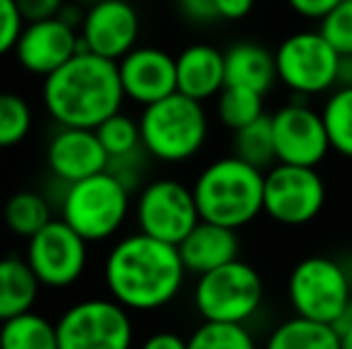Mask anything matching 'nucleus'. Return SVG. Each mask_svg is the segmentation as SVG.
<instances>
[{
	"mask_svg": "<svg viewBox=\"0 0 352 349\" xmlns=\"http://www.w3.org/2000/svg\"><path fill=\"white\" fill-rule=\"evenodd\" d=\"M175 244L130 232L111 247L103 261V285L111 299L130 313L161 311L177 299L187 278Z\"/></svg>",
	"mask_w": 352,
	"mask_h": 349,
	"instance_id": "1",
	"label": "nucleus"
},
{
	"mask_svg": "<svg viewBox=\"0 0 352 349\" xmlns=\"http://www.w3.org/2000/svg\"><path fill=\"white\" fill-rule=\"evenodd\" d=\"M216 112L218 120L228 127V130L237 132L242 127L256 122L264 112V96L252 88L242 86H226L216 98Z\"/></svg>",
	"mask_w": 352,
	"mask_h": 349,
	"instance_id": "26",
	"label": "nucleus"
},
{
	"mask_svg": "<svg viewBox=\"0 0 352 349\" xmlns=\"http://www.w3.org/2000/svg\"><path fill=\"white\" fill-rule=\"evenodd\" d=\"M34 127V110L22 93L0 91V149L22 144Z\"/></svg>",
	"mask_w": 352,
	"mask_h": 349,
	"instance_id": "28",
	"label": "nucleus"
},
{
	"mask_svg": "<svg viewBox=\"0 0 352 349\" xmlns=\"http://www.w3.org/2000/svg\"><path fill=\"white\" fill-rule=\"evenodd\" d=\"M24 17L14 0H0V58L10 56L24 29Z\"/></svg>",
	"mask_w": 352,
	"mask_h": 349,
	"instance_id": "32",
	"label": "nucleus"
},
{
	"mask_svg": "<svg viewBox=\"0 0 352 349\" xmlns=\"http://www.w3.org/2000/svg\"><path fill=\"white\" fill-rule=\"evenodd\" d=\"M338 3H343V0H287V5H290L300 17L316 19V22H321Z\"/></svg>",
	"mask_w": 352,
	"mask_h": 349,
	"instance_id": "35",
	"label": "nucleus"
},
{
	"mask_svg": "<svg viewBox=\"0 0 352 349\" xmlns=\"http://www.w3.org/2000/svg\"><path fill=\"white\" fill-rule=\"evenodd\" d=\"M46 165L63 186L106 173L111 158L96 130L58 127L46 144Z\"/></svg>",
	"mask_w": 352,
	"mask_h": 349,
	"instance_id": "16",
	"label": "nucleus"
},
{
	"mask_svg": "<svg viewBox=\"0 0 352 349\" xmlns=\"http://www.w3.org/2000/svg\"><path fill=\"white\" fill-rule=\"evenodd\" d=\"M235 156L245 163L254 165L259 170H269L276 163V144H274V127L271 115H261L256 122L242 127L235 132L232 139Z\"/></svg>",
	"mask_w": 352,
	"mask_h": 349,
	"instance_id": "25",
	"label": "nucleus"
},
{
	"mask_svg": "<svg viewBox=\"0 0 352 349\" xmlns=\"http://www.w3.org/2000/svg\"><path fill=\"white\" fill-rule=\"evenodd\" d=\"M319 34L338 56H352V0L338 3L321 19Z\"/></svg>",
	"mask_w": 352,
	"mask_h": 349,
	"instance_id": "31",
	"label": "nucleus"
},
{
	"mask_svg": "<svg viewBox=\"0 0 352 349\" xmlns=\"http://www.w3.org/2000/svg\"><path fill=\"white\" fill-rule=\"evenodd\" d=\"M201 321L247 326L264 302V282L254 265L235 261L199 275L192 292Z\"/></svg>",
	"mask_w": 352,
	"mask_h": 349,
	"instance_id": "6",
	"label": "nucleus"
},
{
	"mask_svg": "<svg viewBox=\"0 0 352 349\" xmlns=\"http://www.w3.org/2000/svg\"><path fill=\"white\" fill-rule=\"evenodd\" d=\"M132 191L113 173H98L89 180L63 186L60 215L89 244L113 239L127 223Z\"/></svg>",
	"mask_w": 352,
	"mask_h": 349,
	"instance_id": "5",
	"label": "nucleus"
},
{
	"mask_svg": "<svg viewBox=\"0 0 352 349\" xmlns=\"http://www.w3.org/2000/svg\"><path fill=\"white\" fill-rule=\"evenodd\" d=\"M24 258L46 289L74 287L89 268V242L63 218H53L27 239Z\"/></svg>",
	"mask_w": 352,
	"mask_h": 349,
	"instance_id": "11",
	"label": "nucleus"
},
{
	"mask_svg": "<svg viewBox=\"0 0 352 349\" xmlns=\"http://www.w3.org/2000/svg\"><path fill=\"white\" fill-rule=\"evenodd\" d=\"M60 349H132L135 321L111 297L74 302L56 321Z\"/></svg>",
	"mask_w": 352,
	"mask_h": 349,
	"instance_id": "8",
	"label": "nucleus"
},
{
	"mask_svg": "<svg viewBox=\"0 0 352 349\" xmlns=\"http://www.w3.org/2000/svg\"><path fill=\"white\" fill-rule=\"evenodd\" d=\"M79 38L82 51L118 62L137 48L140 14L127 0H96L84 8Z\"/></svg>",
	"mask_w": 352,
	"mask_h": 349,
	"instance_id": "14",
	"label": "nucleus"
},
{
	"mask_svg": "<svg viewBox=\"0 0 352 349\" xmlns=\"http://www.w3.org/2000/svg\"><path fill=\"white\" fill-rule=\"evenodd\" d=\"M116 60L79 51L41 84V103L58 127L96 130L125 103Z\"/></svg>",
	"mask_w": 352,
	"mask_h": 349,
	"instance_id": "2",
	"label": "nucleus"
},
{
	"mask_svg": "<svg viewBox=\"0 0 352 349\" xmlns=\"http://www.w3.org/2000/svg\"><path fill=\"white\" fill-rule=\"evenodd\" d=\"M82 51L79 29L60 17L27 22L12 56L24 72L46 80Z\"/></svg>",
	"mask_w": 352,
	"mask_h": 349,
	"instance_id": "15",
	"label": "nucleus"
},
{
	"mask_svg": "<svg viewBox=\"0 0 352 349\" xmlns=\"http://www.w3.org/2000/svg\"><path fill=\"white\" fill-rule=\"evenodd\" d=\"M192 191L206 223L240 230L264 213V170L235 154L211 160L197 175Z\"/></svg>",
	"mask_w": 352,
	"mask_h": 349,
	"instance_id": "3",
	"label": "nucleus"
},
{
	"mask_svg": "<svg viewBox=\"0 0 352 349\" xmlns=\"http://www.w3.org/2000/svg\"><path fill=\"white\" fill-rule=\"evenodd\" d=\"M276 75L295 96L309 98L336 88L340 56L319 32H295L274 53Z\"/></svg>",
	"mask_w": 352,
	"mask_h": 349,
	"instance_id": "10",
	"label": "nucleus"
},
{
	"mask_svg": "<svg viewBox=\"0 0 352 349\" xmlns=\"http://www.w3.org/2000/svg\"><path fill=\"white\" fill-rule=\"evenodd\" d=\"M276 82V58L264 46L242 41L226 51V86L252 88L266 96Z\"/></svg>",
	"mask_w": 352,
	"mask_h": 349,
	"instance_id": "20",
	"label": "nucleus"
},
{
	"mask_svg": "<svg viewBox=\"0 0 352 349\" xmlns=\"http://www.w3.org/2000/svg\"><path fill=\"white\" fill-rule=\"evenodd\" d=\"M287 299L295 316L336 326L352 304V273L329 256H307L292 268Z\"/></svg>",
	"mask_w": 352,
	"mask_h": 349,
	"instance_id": "7",
	"label": "nucleus"
},
{
	"mask_svg": "<svg viewBox=\"0 0 352 349\" xmlns=\"http://www.w3.org/2000/svg\"><path fill=\"white\" fill-rule=\"evenodd\" d=\"M264 349H340V335L329 323L292 316L271 330Z\"/></svg>",
	"mask_w": 352,
	"mask_h": 349,
	"instance_id": "22",
	"label": "nucleus"
},
{
	"mask_svg": "<svg viewBox=\"0 0 352 349\" xmlns=\"http://www.w3.org/2000/svg\"><path fill=\"white\" fill-rule=\"evenodd\" d=\"M53 218H56V215H53L51 201L43 194H38V191L22 189L5 201L3 220H5V228H8L14 237L32 239L34 234L41 232Z\"/></svg>",
	"mask_w": 352,
	"mask_h": 349,
	"instance_id": "23",
	"label": "nucleus"
},
{
	"mask_svg": "<svg viewBox=\"0 0 352 349\" xmlns=\"http://www.w3.org/2000/svg\"><path fill=\"white\" fill-rule=\"evenodd\" d=\"M276 144V163L316 168L329 156L331 141L324 115L305 98L290 101L271 115Z\"/></svg>",
	"mask_w": 352,
	"mask_h": 349,
	"instance_id": "13",
	"label": "nucleus"
},
{
	"mask_svg": "<svg viewBox=\"0 0 352 349\" xmlns=\"http://www.w3.org/2000/svg\"><path fill=\"white\" fill-rule=\"evenodd\" d=\"M43 285L24 256H0V323L34 311Z\"/></svg>",
	"mask_w": 352,
	"mask_h": 349,
	"instance_id": "21",
	"label": "nucleus"
},
{
	"mask_svg": "<svg viewBox=\"0 0 352 349\" xmlns=\"http://www.w3.org/2000/svg\"><path fill=\"white\" fill-rule=\"evenodd\" d=\"M324 125L331 149L343 158H352V86L333 88L324 103Z\"/></svg>",
	"mask_w": 352,
	"mask_h": 349,
	"instance_id": "27",
	"label": "nucleus"
},
{
	"mask_svg": "<svg viewBox=\"0 0 352 349\" xmlns=\"http://www.w3.org/2000/svg\"><path fill=\"white\" fill-rule=\"evenodd\" d=\"M22 12L24 22H41V19L60 17L63 8L70 0H14Z\"/></svg>",
	"mask_w": 352,
	"mask_h": 349,
	"instance_id": "33",
	"label": "nucleus"
},
{
	"mask_svg": "<svg viewBox=\"0 0 352 349\" xmlns=\"http://www.w3.org/2000/svg\"><path fill=\"white\" fill-rule=\"evenodd\" d=\"M140 349H187V340L173 330H158L151 333L140 345Z\"/></svg>",
	"mask_w": 352,
	"mask_h": 349,
	"instance_id": "36",
	"label": "nucleus"
},
{
	"mask_svg": "<svg viewBox=\"0 0 352 349\" xmlns=\"http://www.w3.org/2000/svg\"><path fill=\"white\" fill-rule=\"evenodd\" d=\"M326 204V184L316 168L276 163L264 173V213L271 220L300 228L316 218Z\"/></svg>",
	"mask_w": 352,
	"mask_h": 349,
	"instance_id": "12",
	"label": "nucleus"
},
{
	"mask_svg": "<svg viewBox=\"0 0 352 349\" xmlns=\"http://www.w3.org/2000/svg\"><path fill=\"white\" fill-rule=\"evenodd\" d=\"M177 252L187 273L199 278L209 270L235 261L240 254V239L237 230L199 220V225L177 244Z\"/></svg>",
	"mask_w": 352,
	"mask_h": 349,
	"instance_id": "19",
	"label": "nucleus"
},
{
	"mask_svg": "<svg viewBox=\"0 0 352 349\" xmlns=\"http://www.w3.org/2000/svg\"><path fill=\"white\" fill-rule=\"evenodd\" d=\"M333 328L340 335V349H352V304L348 306V311L336 321Z\"/></svg>",
	"mask_w": 352,
	"mask_h": 349,
	"instance_id": "38",
	"label": "nucleus"
},
{
	"mask_svg": "<svg viewBox=\"0 0 352 349\" xmlns=\"http://www.w3.org/2000/svg\"><path fill=\"white\" fill-rule=\"evenodd\" d=\"M70 3H77V5H82V8H87V5L96 3V0H70Z\"/></svg>",
	"mask_w": 352,
	"mask_h": 349,
	"instance_id": "40",
	"label": "nucleus"
},
{
	"mask_svg": "<svg viewBox=\"0 0 352 349\" xmlns=\"http://www.w3.org/2000/svg\"><path fill=\"white\" fill-rule=\"evenodd\" d=\"M180 10L195 24H211L218 19L216 0H180Z\"/></svg>",
	"mask_w": 352,
	"mask_h": 349,
	"instance_id": "34",
	"label": "nucleus"
},
{
	"mask_svg": "<svg viewBox=\"0 0 352 349\" xmlns=\"http://www.w3.org/2000/svg\"><path fill=\"white\" fill-rule=\"evenodd\" d=\"M177 91L206 103L226 88V53L209 43L187 46L175 58Z\"/></svg>",
	"mask_w": 352,
	"mask_h": 349,
	"instance_id": "18",
	"label": "nucleus"
},
{
	"mask_svg": "<svg viewBox=\"0 0 352 349\" xmlns=\"http://www.w3.org/2000/svg\"><path fill=\"white\" fill-rule=\"evenodd\" d=\"M125 98L146 108L177 91L175 56L156 46H137L118 60Z\"/></svg>",
	"mask_w": 352,
	"mask_h": 349,
	"instance_id": "17",
	"label": "nucleus"
},
{
	"mask_svg": "<svg viewBox=\"0 0 352 349\" xmlns=\"http://www.w3.org/2000/svg\"><path fill=\"white\" fill-rule=\"evenodd\" d=\"M135 220L140 232L177 247L201 218L192 186L173 177H158L137 191Z\"/></svg>",
	"mask_w": 352,
	"mask_h": 349,
	"instance_id": "9",
	"label": "nucleus"
},
{
	"mask_svg": "<svg viewBox=\"0 0 352 349\" xmlns=\"http://www.w3.org/2000/svg\"><path fill=\"white\" fill-rule=\"evenodd\" d=\"M142 146L158 163H187L209 139L204 103L175 91L173 96L142 108Z\"/></svg>",
	"mask_w": 352,
	"mask_h": 349,
	"instance_id": "4",
	"label": "nucleus"
},
{
	"mask_svg": "<svg viewBox=\"0 0 352 349\" xmlns=\"http://www.w3.org/2000/svg\"><path fill=\"white\" fill-rule=\"evenodd\" d=\"M256 0H216V10H218V19H230V22H237V19L247 17L254 8Z\"/></svg>",
	"mask_w": 352,
	"mask_h": 349,
	"instance_id": "37",
	"label": "nucleus"
},
{
	"mask_svg": "<svg viewBox=\"0 0 352 349\" xmlns=\"http://www.w3.org/2000/svg\"><path fill=\"white\" fill-rule=\"evenodd\" d=\"M0 349H60L56 323L38 311H27L3 321Z\"/></svg>",
	"mask_w": 352,
	"mask_h": 349,
	"instance_id": "24",
	"label": "nucleus"
},
{
	"mask_svg": "<svg viewBox=\"0 0 352 349\" xmlns=\"http://www.w3.org/2000/svg\"><path fill=\"white\" fill-rule=\"evenodd\" d=\"M96 134H98V139H101L103 149H106V154L111 160L137 154V151L144 149L140 120H135V117H130L122 110L116 112L113 117H108L103 125H98Z\"/></svg>",
	"mask_w": 352,
	"mask_h": 349,
	"instance_id": "30",
	"label": "nucleus"
},
{
	"mask_svg": "<svg viewBox=\"0 0 352 349\" xmlns=\"http://www.w3.org/2000/svg\"><path fill=\"white\" fill-rule=\"evenodd\" d=\"M187 349H259L252 330L237 323L204 321L190 337Z\"/></svg>",
	"mask_w": 352,
	"mask_h": 349,
	"instance_id": "29",
	"label": "nucleus"
},
{
	"mask_svg": "<svg viewBox=\"0 0 352 349\" xmlns=\"http://www.w3.org/2000/svg\"><path fill=\"white\" fill-rule=\"evenodd\" d=\"M348 86H352V56H340L336 88H348Z\"/></svg>",
	"mask_w": 352,
	"mask_h": 349,
	"instance_id": "39",
	"label": "nucleus"
}]
</instances>
